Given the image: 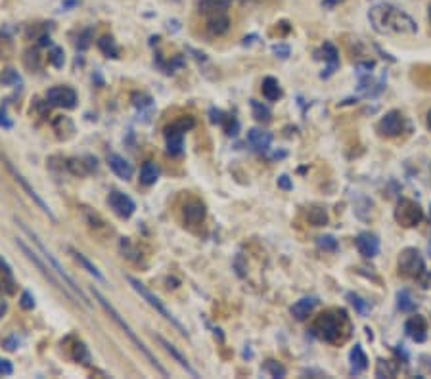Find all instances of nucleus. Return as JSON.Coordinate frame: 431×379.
<instances>
[{
  "mask_svg": "<svg viewBox=\"0 0 431 379\" xmlns=\"http://www.w3.org/2000/svg\"><path fill=\"white\" fill-rule=\"evenodd\" d=\"M75 4H79V0H65V2H63V8L67 10V8H73Z\"/></svg>",
  "mask_w": 431,
  "mask_h": 379,
  "instance_id": "603ef678",
  "label": "nucleus"
},
{
  "mask_svg": "<svg viewBox=\"0 0 431 379\" xmlns=\"http://www.w3.org/2000/svg\"><path fill=\"white\" fill-rule=\"evenodd\" d=\"M311 333L324 343H345L351 335V322H349L347 312L343 309H332L322 312L313 322Z\"/></svg>",
  "mask_w": 431,
  "mask_h": 379,
  "instance_id": "f03ea898",
  "label": "nucleus"
},
{
  "mask_svg": "<svg viewBox=\"0 0 431 379\" xmlns=\"http://www.w3.org/2000/svg\"><path fill=\"white\" fill-rule=\"evenodd\" d=\"M263 372L271 373L272 378H285V368L276 360H266L263 366Z\"/></svg>",
  "mask_w": 431,
  "mask_h": 379,
  "instance_id": "e433bc0d",
  "label": "nucleus"
},
{
  "mask_svg": "<svg viewBox=\"0 0 431 379\" xmlns=\"http://www.w3.org/2000/svg\"><path fill=\"white\" fill-rule=\"evenodd\" d=\"M230 20L226 12L223 14H211L207 15V31L213 37H223L224 33H229Z\"/></svg>",
  "mask_w": 431,
  "mask_h": 379,
  "instance_id": "4be33fe9",
  "label": "nucleus"
},
{
  "mask_svg": "<svg viewBox=\"0 0 431 379\" xmlns=\"http://www.w3.org/2000/svg\"><path fill=\"white\" fill-rule=\"evenodd\" d=\"M397 270H399V276L409 278V280H420L422 276H425V262L420 251L414 248L403 249L397 261Z\"/></svg>",
  "mask_w": 431,
  "mask_h": 379,
  "instance_id": "0eeeda50",
  "label": "nucleus"
},
{
  "mask_svg": "<svg viewBox=\"0 0 431 379\" xmlns=\"http://www.w3.org/2000/svg\"><path fill=\"white\" fill-rule=\"evenodd\" d=\"M427 127H430V129H431V111H430V113H427Z\"/></svg>",
  "mask_w": 431,
  "mask_h": 379,
  "instance_id": "864d4df0",
  "label": "nucleus"
},
{
  "mask_svg": "<svg viewBox=\"0 0 431 379\" xmlns=\"http://www.w3.org/2000/svg\"><path fill=\"white\" fill-rule=\"evenodd\" d=\"M251 110H253V117L261 121V123H269L271 121V110L261 102H257V100H251Z\"/></svg>",
  "mask_w": 431,
  "mask_h": 379,
  "instance_id": "c9c22d12",
  "label": "nucleus"
},
{
  "mask_svg": "<svg viewBox=\"0 0 431 379\" xmlns=\"http://www.w3.org/2000/svg\"><path fill=\"white\" fill-rule=\"evenodd\" d=\"M108 203H110V207L113 209V213L117 214V217H121V219H131L132 214H134V211H136L134 201H132L127 193L117 192V190H113V192L110 193Z\"/></svg>",
  "mask_w": 431,
  "mask_h": 379,
  "instance_id": "ddd939ff",
  "label": "nucleus"
},
{
  "mask_svg": "<svg viewBox=\"0 0 431 379\" xmlns=\"http://www.w3.org/2000/svg\"><path fill=\"white\" fill-rule=\"evenodd\" d=\"M6 167H8V171L12 172V176H14L15 182H18V184H21V188L25 190V193H27L29 198H31V200L35 201L37 205L41 207L42 213H46V214H49V217H50V219H52V221H56V217H54V213L50 211V207L46 205V203H44V200H42V198H41V195H39V193L35 192V188H31V184H29L27 180H25V176H23V174H21V172L18 171V169H15V167L12 165V163H10V161H6Z\"/></svg>",
  "mask_w": 431,
  "mask_h": 379,
  "instance_id": "4468645a",
  "label": "nucleus"
},
{
  "mask_svg": "<svg viewBox=\"0 0 431 379\" xmlns=\"http://www.w3.org/2000/svg\"><path fill=\"white\" fill-rule=\"evenodd\" d=\"M155 339L160 341L161 347H163V349H165V351H167L169 354H171V356H173V359L176 360V362H179V364H181L188 373H190V375H192V378H198V372H195L194 368L190 366V362H188L186 356H184V354H182V352L179 351V349H176V347H174L173 343H171V341H167V339H165V338H161V335H157V338H155Z\"/></svg>",
  "mask_w": 431,
  "mask_h": 379,
  "instance_id": "aec40b11",
  "label": "nucleus"
},
{
  "mask_svg": "<svg viewBox=\"0 0 431 379\" xmlns=\"http://www.w3.org/2000/svg\"><path fill=\"white\" fill-rule=\"evenodd\" d=\"M92 295H94V299H96L98 303H100V307H102V309H104L105 312L110 314V318H112L113 322H115V324H117L119 328H121V330L125 331L127 338L131 339L132 345H134V347H136V349H139V351L142 352L144 356H146L148 362H150V364H152L153 368H155V370H157V372L161 373V375H167V370H165V368H163V366H161L160 362H157V359L153 356V352L150 351L146 345H144V341H142V339H140L139 335H136V331L132 330L131 326L127 324L125 318L119 314L117 310H115V307H113V304L110 303V301H108V299H105V297L102 295V293H100V291H98V290H92Z\"/></svg>",
  "mask_w": 431,
  "mask_h": 379,
  "instance_id": "7ed1b4c3",
  "label": "nucleus"
},
{
  "mask_svg": "<svg viewBox=\"0 0 431 379\" xmlns=\"http://www.w3.org/2000/svg\"><path fill=\"white\" fill-rule=\"evenodd\" d=\"M160 179V167L155 165L153 161H146L142 171H140V182L146 184V186H152Z\"/></svg>",
  "mask_w": 431,
  "mask_h": 379,
  "instance_id": "c756f323",
  "label": "nucleus"
},
{
  "mask_svg": "<svg viewBox=\"0 0 431 379\" xmlns=\"http://www.w3.org/2000/svg\"><path fill=\"white\" fill-rule=\"evenodd\" d=\"M370 25L380 34H414L418 33L416 21L390 2H380L370 8Z\"/></svg>",
  "mask_w": 431,
  "mask_h": 379,
  "instance_id": "f257e3e1",
  "label": "nucleus"
},
{
  "mask_svg": "<svg viewBox=\"0 0 431 379\" xmlns=\"http://www.w3.org/2000/svg\"><path fill=\"white\" fill-rule=\"evenodd\" d=\"M15 280L12 276V270L8 266L6 262L0 259V293L4 295H14L15 293Z\"/></svg>",
  "mask_w": 431,
  "mask_h": 379,
  "instance_id": "a878e982",
  "label": "nucleus"
},
{
  "mask_svg": "<svg viewBox=\"0 0 431 379\" xmlns=\"http://www.w3.org/2000/svg\"><path fill=\"white\" fill-rule=\"evenodd\" d=\"M67 341L71 343L70 347H67V354L71 356V360H75V362L84 366L91 364V352L86 349V345H84L83 341H79V339L73 338H70Z\"/></svg>",
  "mask_w": 431,
  "mask_h": 379,
  "instance_id": "5701e85b",
  "label": "nucleus"
},
{
  "mask_svg": "<svg viewBox=\"0 0 431 379\" xmlns=\"http://www.w3.org/2000/svg\"><path fill=\"white\" fill-rule=\"evenodd\" d=\"M430 255H431V241H430Z\"/></svg>",
  "mask_w": 431,
  "mask_h": 379,
  "instance_id": "6e6d98bb",
  "label": "nucleus"
},
{
  "mask_svg": "<svg viewBox=\"0 0 431 379\" xmlns=\"http://www.w3.org/2000/svg\"><path fill=\"white\" fill-rule=\"evenodd\" d=\"M404 127H406L404 115L401 111L393 110L390 111V113H385L382 117V121L378 123V132H380L382 136L393 138L399 136V134L404 131Z\"/></svg>",
  "mask_w": 431,
  "mask_h": 379,
  "instance_id": "9d476101",
  "label": "nucleus"
},
{
  "mask_svg": "<svg viewBox=\"0 0 431 379\" xmlns=\"http://www.w3.org/2000/svg\"><path fill=\"white\" fill-rule=\"evenodd\" d=\"M356 249L362 257L366 259H374L378 253H380V238L372 232H362V234L356 236Z\"/></svg>",
  "mask_w": 431,
  "mask_h": 379,
  "instance_id": "dca6fc26",
  "label": "nucleus"
},
{
  "mask_svg": "<svg viewBox=\"0 0 431 379\" xmlns=\"http://www.w3.org/2000/svg\"><path fill=\"white\" fill-rule=\"evenodd\" d=\"M278 186L282 188V190H292L293 184H292V180H290V176L282 174V176L278 179Z\"/></svg>",
  "mask_w": 431,
  "mask_h": 379,
  "instance_id": "09e8293b",
  "label": "nucleus"
},
{
  "mask_svg": "<svg viewBox=\"0 0 431 379\" xmlns=\"http://www.w3.org/2000/svg\"><path fill=\"white\" fill-rule=\"evenodd\" d=\"M404 331H406V335H409L412 341L424 343L425 339H427V320H425L424 316H420V314H414V316L406 320Z\"/></svg>",
  "mask_w": 431,
  "mask_h": 379,
  "instance_id": "f3484780",
  "label": "nucleus"
},
{
  "mask_svg": "<svg viewBox=\"0 0 431 379\" xmlns=\"http://www.w3.org/2000/svg\"><path fill=\"white\" fill-rule=\"evenodd\" d=\"M127 280H129V283H131L132 290L136 291V293H139V295L142 297V299H144V301H146V303L150 304V307H152V309L155 310V312H157V314H161V316L165 318L167 322H171V324H173L174 328H176V330L181 331L184 338H188L186 328H184V326H182L181 322H179V320H176V318L173 316V312H171V310H169L167 307L163 304V301H161L160 297L153 295L152 291L148 290L146 285L140 282V280H136V278H132V276H127Z\"/></svg>",
  "mask_w": 431,
  "mask_h": 379,
  "instance_id": "39448f33",
  "label": "nucleus"
},
{
  "mask_svg": "<svg viewBox=\"0 0 431 379\" xmlns=\"http://www.w3.org/2000/svg\"><path fill=\"white\" fill-rule=\"evenodd\" d=\"M6 310H8L6 301H4V299H0V318H2V316H4V314H6Z\"/></svg>",
  "mask_w": 431,
  "mask_h": 379,
  "instance_id": "3c124183",
  "label": "nucleus"
},
{
  "mask_svg": "<svg viewBox=\"0 0 431 379\" xmlns=\"http://www.w3.org/2000/svg\"><path fill=\"white\" fill-rule=\"evenodd\" d=\"M349 360H351V373H353V375L366 372V368H368V356L364 354L361 345H355V347H353V351L349 354Z\"/></svg>",
  "mask_w": 431,
  "mask_h": 379,
  "instance_id": "bb28decb",
  "label": "nucleus"
},
{
  "mask_svg": "<svg viewBox=\"0 0 431 379\" xmlns=\"http://www.w3.org/2000/svg\"><path fill=\"white\" fill-rule=\"evenodd\" d=\"M49 60H50V63L54 65V68L62 69L63 63H65V56H63V50L60 49V46H52V50H50V54H49Z\"/></svg>",
  "mask_w": 431,
  "mask_h": 379,
  "instance_id": "58836bf2",
  "label": "nucleus"
},
{
  "mask_svg": "<svg viewBox=\"0 0 431 379\" xmlns=\"http://www.w3.org/2000/svg\"><path fill=\"white\" fill-rule=\"evenodd\" d=\"M21 307L25 310L35 309V297L31 295L29 291H23V295H21Z\"/></svg>",
  "mask_w": 431,
  "mask_h": 379,
  "instance_id": "79ce46f5",
  "label": "nucleus"
},
{
  "mask_svg": "<svg viewBox=\"0 0 431 379\" xmlns=\"http://www.w3.org/2000/svg\"><path fill=\"white\" fill-rule=\"evenodd\" d=\"M316 304H319V299H316V297H305V299H301V301H297V303L293 304L292 314L295 316V320L303 322V320H307V318L313 314V310Z\"/></svg>",
  "mask_w": 431,
  "mask_h": 379,
  "instance_id": "b1692460",
  "label": "nucleus"
},
{
  "mask_svg": "<svg viewBox=\"0 0 431 379\" xmlns=\"http://www.w3.org/2000/svg\"><path fill=\"white\" fill-rule=\"evenodd\" d=\"M182 214H184V221H186L188 224L195 226V224H200V222H203V219H205V205L198 200L188 201L186 205H184Z\"/></svg>",
  "mask_w": 431,
  "mask_h": 379,
  "instance_id": "6ab92c4d",
  "label": "nucleus"
},
{
  "mask_svg": "<svg viewBox=\"0 0 431 379\" xmlns=\"http://www.w3.org/2000/svg\"><path fill=\"white\" fill-rule=\"evenodd\" d=\"M234 0H198V10L203 15L211 14H223L230 8Z\"/></svg>",
  "mask_w": 431,
  "mask_h": 379,
  "instance_id": "393cba45",
  "label": "nucleus"
},
{
  "mask_svg": "<svg viewBox=\"0 0 431 379\" xmlns=\"http://www.w3.org/2000/svg\"><path fill=\"white\" fill-rule=\"evenodd\" d=\"M430 21H431V4H430Z\"/></svg>",
  "mask_w": 431,
  "mask_h": 379,
  "instance_id": "5fc2aeb1",
  "label": "nucleus"
},
{
  "mask_svg": "<svg viewBox=\"0 0 431 379\" xmlns=\"http://www.w3.org/2000/svg\"><path fill=\"white\" fill-rule=\"evenodd\" d=\"M397 307H399L401 312H406V314H412V312L416 310V301H414V297L411 295V291L401 290L397 293Z\"/></svg>",
  "mask_w": 431,
  "mask_h": 379,
  "instance_id": "7c9ffc66",
  "label": "nucleus"
},
{
  "mask_svg": "<svg viewBox=\"0 0 431 379\" xmlns=\"http://www.w3.org/2000/svg\"><path fill=\"white\" fill-rule=\"evenodd\" d=\"M316 243H319V248L322 251H330V253L337 251V240H335L334 236H320Z\"/></svg>",
  "mask_w": 431,
  "mask_h": 379,
  "instance_id": "4c0bfd02",
  "label": "nucleus"
},
{
  "mask_svg": "<svg viewBox=\"0 0 431 379\" xmlns=\"http://www.w3.org/2000/svg\"><path fill=\"white\" fill-rule=\"evenodd\" d=\"M397 366L390 360H378V368H375V378H395Z\"/></svg>",
  "mask_w": 431,
  "mask_h": 379,
  "instance_id": "72a5a7b5",
  "label": "nucleus"
},
{
  "mask_svg": "<svg viewBox=\"0 0 431 379\" xmlns=\"http://www.w3.org/2000/svg\"><path fill=\"white\" fill-rule=\"evenodd\" d=\"M209 115H211V123H217V124H223L224 119H226V115H224L223 111L215 110V108L209 111Z\"/></svg>",
  "mask_w": 431,
  "mask_h": 379,
  "instance_id": "c03bdc74",
  "label": "nucleus"
},
{
  "mask_svg": "<svg viewBox=\"0 0 431 379\" xmlns=\"http://www.w3.org/2000/svg\"><path fill=\"white\" fill-rule=\"evenodd\" d=\"M46 100L52 105L63 108V110H73L77 105V94L75 90L70 86H54L46 92Z\"/></svg>",
  "mask_w": 431,
  "mask_h": 379,
  "instance_id": "f8f14e48",
  "label": "nucleus"
},
{
  "mask_svg": "<svg viewBox=\"0 0 431 379\" xmlns=\"http://www.w3.org/2000/svg\"><path fill=\"white\" fill-rule=\"evenodd\" d=\"M247 142H250V146L255 152L264 153L271 148L272 134L266 131H261V129H251V131L247 132Z\"/></svg>",
  "mask_w": 431,
  "mask_h": 379,
  "instance_id": "a211bd4d",
  "label": "nucleus"
},
{
  "mask_svg": "<svg viewBox=\"0 0 431 379\" xmlns=\"http://www.w3.org/2000/svg\"><path fill=\"white\" fill-rule=\"evenodd\" d=\"M108 163H110V169L117 174L119 179H123V180L132 179V172H134V169H132V165L129 163V161H127L125 158H121V155H117V153H112V155H108Z\"/></svg>",
  "mask_w": 431,
  "mask_h": 379,
  "instance_id": "412c9836",
  "label": "nucleus"
},
{
  "mask_svg": "<svg viewBox=\"0 0 431 379\" xmlns=\"http://www.w3.org/2000/svg\"><path fill=\"white\" fill-rule=\"evenodd\" d=\"M307 219L313 226H324L328 224V213L322 209V207H311L309 213H307Z\"/></svg>",
  "mask_w": 431,
  "mask_h": 379,
  "instance_id": "2f4dec72",
  "label": "nucleus"
},
{
  "mask_svg": "<svg viewBox=\"0 0 431 379\" xmlns=\"http://www.w3.org/2000/svg\"><path fill=\"white\" fill-rule=\"evenodd\" d=\"M195 121L192 117H181L174 123L165 127V142H167V152L173 158H179L184 152V134L194 129Z\"/></svg>",
  "mask_w": 431,
  "mask_h": 379,
  "instance_id": "423d86ee",
  "label": "nucleus"
},
{
  "mask_svg": "<svg viewBox=\"0 0 431 379\" xmlns=\"http://www.w3.org/2000/svg\"><path fill=\"white\" fill-rule=\"evenodd\" d=\"M15 243H18V248L21 249V251H23V255L27 257L29 261H33L37 264V269L41 270L42 274L46 276V278H49L50 282L54 283V285H56V288H60V290L62 291H65V293H67V295H70V291H67V288H65V283L62 282V280H60V278H58V274L56 272H50V270H52V266H46V264H44V262L41 261V259H39V255H37L35 251H33V249L29 248L27 243H25V241L23 240H20V238H18V240H15Z\"/></svg>",
  "mask_w": 431,
  "mask_h": 379,
  "instance_id": "1a4fd4ad",
  "label": "nucleus"
},
{
  "mask_svg": "<svg viewBox=\"0 0 431 379\" xmlns=\"http://www.w3.org/2000/svg\"><path fill=\"white\" fill-rule=\"evenodd\" d=\"M0 127H2V129H12V127H14V123L10 121V117H8L2 110H0Z\"/></svg>",
  "mask_w": 431,
  "mask_h": 379,
  "instance_id": "de8ad7c7",
  "label": "nucleus"
},
{
  "mask_svg": "<svg viewBox=\"0 0 431 379\" xmlns=\"http://www.w3.org/2000/svg\"><path fill=\"white\" fill-rule=\"evenodd\" d=\"M223 124H224V132H226L229 136H236L238 129H240V123H238V119L234 117V115H226Z\"/></svg>",
  "mask_w": 431,
  "mask_h": 379,
  "instance_id": "ea45409f",
  "label": "nucleus"
},
{
  "mask_svg": "<svg viewBox=\"0 0 431 379\" xmlns=\"http://www.w3.org/2000/svg\"><path fill=\"white\" fill-rule=\"evenodd\" d=\"M15 222H18V224H20V228L21 230H23V232H25V234L29 236V238H31V241H33V243H35L37 248L41 249L42 251V255H44V261L49 262L50 266H52V270H54V272H56L58 276H60V280H62L63 283H65V288H67V291H70V295L73 297V299H79V303L83 304L84 309H91V303H89V299H86V297H84V293L81 290H79V285H77L75 283V280H73V278H71L70 274H67V272H65V270L62 269V264H60V262H58V259L54 255H52V253H50L49 249H46V245H44V243H42L41 241V238H39V236L35 234V232H33V230H31V228L29 226H25V222H21V221H18V219H15Z\"/></svg>",
  "mask_w": 431,
  "mask_h": 379,
  "instance_id": "20e7f679",
  "label": "nucleus"
},
{
  "mask_svg": "<svg viewBox=\"0 0 431 379\" xmlns=\"http://www.w3.org/2000/svg\"><path fill=\"white\" fill-rule=\"evenodd\" d=\"M422 219H424V211H422V207L418 205L416 201L406 200V198L399 200L395 209V221L399 222L401 226H418V224L422 222Z\"/></svg>",
  "mask_w": 431,
  "mask_h": 379,
  "instance_id": "6e6552de",
  "label": "nucleus"
},
{
  "mask_svg": "<svg viewBox=\"0 0 431 379\" xmlns=\"http://www.w3.org/2000/svg\"><path fill=\"white\" fill-rule=\"evenodd\" d=\"M91 34H92L91 29H86V31H84L83 37H81V42H79V49L84 50L86 46H89V44H91V41H89V39H91Z\"/></svg>",
  "mask_w": 431,
  "mask_h": 379,
  "instance_id": "49530a36",
  "label": "nucleus"
},
{
  "mask_svg": "<svg viewBox=\"0 0 431 379\" xmlns=\"http://www.w3.org/2000/svg\"><path fill=\"white\" fill-rule=\"evenodd\" d=\"M263 96L269 102H278L282 98V89H280V83L274 77H266L263 81Z\"/></svg>",
  "mask_w": 431,
  "mask_h": 379,
  "instance_id": "cd10ccee",
  "label": "nucleus"
},
{
  "mask_svg": "<svg viewBox=\"0 0 431 379\" xmlns=\"http://www.w3.org/2000/svg\"><path fill=\"white\" fill-rule=\"evenodd\" d=\"M314 58L326 62V69L320 73V79H330V77L337 71V68H340V52H337V49H335L332 42H324V44L316 50Z\"/></svg>",
  "mask_w": 431,
  "mask_h": 379,
  "instance_id": "9b49d317",
  "label": "nucleus"
},
{
  "mask_svg": "<svg viewBox=\"0 0 431 379\" xmlns=\"http://www.w3.org/2000/svg\"><path fill=\"white\" fill-rule=\"evenodd\" d=\"M385 89V77L375 81L372 73H359V92L366 98L380 96Z\"/></svg>",
  "mask_w": 431,
  "mask_h": 379,
  "instance_id": "2eb2a0df",
  "label": "nucleus"
},
{
  "mask_svg": "<svg viewBox=\"0 0 431 379\" xmlns=\"http://www.w3.org/2000/svg\"><path fill=\"white\" fill-rule=\"evenodd\" d=\"M0 81L6 84H18L20 83V75L15 73L14 69H6V73L0 77Z\"/></svg>",
  "mask_w": 431,
  "mask_h": 379,
  "instance_id": "a19ab883",
  "label": "nucleus"
},
{
  "mask_svg": "<svg viewBox=\"0 0 431 379\" xmlns=\"http://www.w3.org/2000/svg\"><path fill=\"white\" fill-rule=\"evenodd\" d=\"M272 52L280 56V58H288V56H290V46H285V44H274V46H272Z\"/></svg>",
  "mask_w": 431,
  "mask_h": 379,
  "instance_id": "a18cd8bd",
  "label": "nucleus"
},
{
  "mask_svg": "<svg viewBox=\"0 0 431 379\" xmlns=\"http://www.w3.org/2000/svg\"><path fill=\"white\" fill-rule=\"evenodd\" d=\"M4 347H6L8 351H15V349H18V339L15 338L4 339Z\"/></svg>",
  "mask_w": 431,
  "mask_h": 379,
  "instance_id": "8fccbe9b",
  "label": "nucleus"
},
{
  "mask_svg": "<svg viewBox=\"0 0 431 379\" xmlns=\"http://www.w3.org/2000/svg\"><path fill=\"white\" fill-rule=\"evenodd\" d=\"M347 299L349 303L353 304L356 309V312L361 314V316H366L370 310H372V304L368 303V301H364L361 295H356V293H347Z\"/></svg>",
  "mask_w": 431,
  "mask_h": 379,
  "instance_id": "f704fd0d",
  "label": "nucleus"
},
{
  "mask_svg": "<svg viewBox=\"0 0 431 379\" xmlns=\"http://www.w3.org/2000/svg\"><path fill=\"white\" fill-rule=\"evenodd\" d=\"M70 253L73 255V259H75V261L79 262V264H81V266H83L86 272H89V274L94 276V278H96V280H100V282H105L104 274H102V272H100V270H98L96 266H94V264H92V262L89 261V259H86L83 253H81V251H77V249L70 248Z\"/></svg>",
  "mask_w": 431,
  "mask_h": 379,
  "instance_id": "c85d7f7f",
  "label": "nucleus"
},
{
  "mask_svg": "<svg viewBox=\"0 0 431 379\" xmlns=\"http://www.w3.org/2000/svg\"><path fill=\"white\" fill-rule=\"evenodd\" d=\"M98 49L102 50L108 58H119V49L112 37H102V39L98 41Z\"/></svg>",
  "mask_w": 431,
  "mask_h": 379,
  "instance_id": "473e14b6",
  "label": "nucleus"
},
{
  "mask_svg": "<svg viewBox=\"0 0 431 379\" xmlns=\"http://www.w3.org/2000/svg\"><path fill=\"white\" fill-rule=\"evenodd\" d=\"M14 372V366L6 359H0V375H12Z\"/></svg>",
  "mask_w": 431,
  "mask_h": 379,
  "instance_id": "37998d69",
  "label": "nucleus"
}]
</instances>
